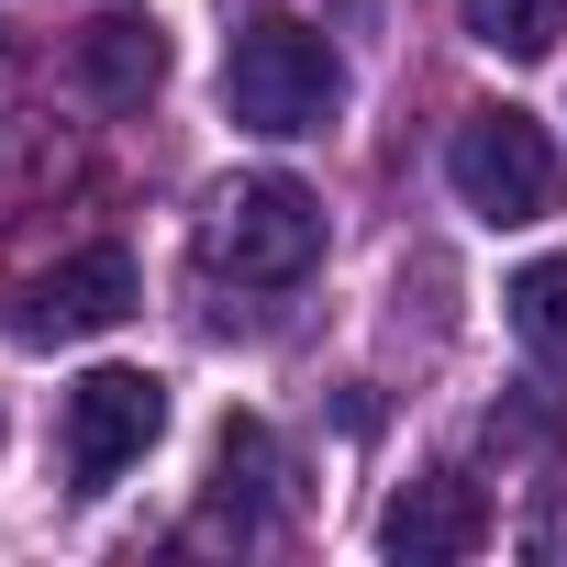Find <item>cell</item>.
Returning a JSON list of instances; mask_svg holds the SVG:
<instances>
[{
    "label": "cell",
    "instance_id": "obj_6",
    "mask_svg": "<svg viewBox=\"0 0 567 567\" xmlns=\"http://www.w3.org/2000/svg\"><path fill=\"white\" fill-rule=\"evenodd\" d=\"M478 534H489V501H478V478H456V467L390 489V512H379V545H390L401 567H456V556H478Z\"/></svg>",
    "mask_w": 567,
    "mask_h": 567
},
{
    "label": "cell",
    "instance_id": "obj_10",
    "mask_svg": "<svg viewBox=\"0 0 567 567\" xmlns=\"http://www.w3.org/2000/svg\"><path fill=\"white\" fill-rule=\"evenodd\" d=\"M456 12L489 56H556V34H567V0H456Z\"/></svg>",
    "mask_w": 567,
    "mask_h": 567
},
{
    "label": "cell",
    "instance_id": "obj_7",
    "mask_svg": "<svg viewBox=\"0 0 567 567\" xmlns=\"http://www.w3.org/2000/svg\"><path fill=\"white\" fill-rule=\"evenodd\" d=\"M156 79H167V23H156V12H101V23H79V90H90L101 112H145Z\"/></svg>",
    "mask_w": 567,
    "mask_h": 567
},
{
    "label": "cell",
    "instance_id": "obj_4",
    "mask_svg": "<svg viewBox=\"0 0 567 567\" xmlns=\"http://www.w3.org/2000/svg\"><path fill=\"white\" fill-rule=\"evenodd\" d=\"M156 434H167V379L156 368H90L68 390V478L79 489H112Z\"/></svg>",
    "mask_w": 567,
    "mask_h": 567
},
{
    "label": "cell",
    "instance_id": "obj_9",
    "mask_svg": "<svg viewBox=\"0 0 567 567\" xmlns=\"http://www.w3.org/2000/svg\"><path fill=\"white\" fill-rule=\"evenodd\" d=\"M267 478H278V445H267V423H256V412H234V423L212 434V512H234V523H245Z\"/></svg>",
    "mask_w": 567,
    "mask_h": 567
},
{
    "label": "cell",
    "instance_id": "obj_8",
    "mask_svg": "<svg viewBox=\"0 0 567 567\" xmlns=\"http://www.w3.org/2000/svg\"><path fill=\"white\" fill-rule=\"evenodd\" d=\"M512 334H523V357L534 368H567V256H534V267H512Z\"/></svg>",
    "mask_w": 567,
    "mask_h": 567
},
{
    "label": "cell",
    "instance_id": "obj_1",
    "mask_svg": "<svg viewBox=\"0 0 567 567\" xmlns=\"http://www.w3.org/2000/svg\"><path fill=\"white\" fill-rule=\"evenodd\" d=\"M346 101V68L312 23H245L234 56H223V112L267 145H290V134H323Z\"/></svg>",
    "mask_w": 567,
    "mask_h": 567
},
{
    "label": "cell",
    "instance_id": "obj_2",
    "mask_svg": "<svg viewBox=\"0 0 567 567\" xmlns=\"http://www.w3.org/2000/svg\"><path fill=\"white\" fill-rule=\"evenodd\" d=\"M200 256L223 278H245V290H290V278H312V256H323V200L301 178H278V167L223 178L212 212H200Z\"/></svg>",
    "mask_w": 567,
    "mask_h": 567
},
{
    "label": "cell",
    "instance_id": "obj_5",
    "mask_svg": "<svg viewBox=\"0 0 567 567\" xmlns=\"http://www.w3.org/2000/svg\"><path fill=\"white\" fill-rule=\"evenodd\" d=\"M134 312V256L123 245H90L68 267H45L34 290H12V334L23 346H79V334H112Z\"/></svg>",
    "mask_w": 567,
    "mask_h": 567
},
{
    "label": "cell",
    "instance_id": "obj_3",
    "mask_svg": "<svg viewBox=\"0 0 567 567\" xmlns=\"http://www.w3.org/2000/svg\"><path fill=\"white\" fill-rule=\"evenodd\" d=\"M445 178H456V200L478 212V223H545L556 212V189H567V167H556V145H545V123L534 112H467L456 123V145H445Z\"/></svg>",
    "mask_w": 567,
    "mask_h": 567
}]
</instances>
